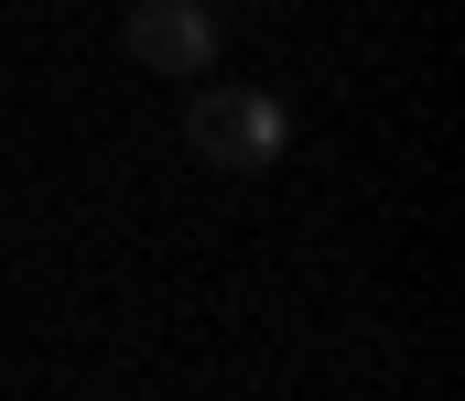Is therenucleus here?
Masks as SVG:
<instances>
[{
    "label": "nucleus",
    "instance_id": "1",
    "mask_svg": "<svg viewBox=\"0 0 465 401\" xmlns=\"http://www.w3.org/2000/svg\"><path fill=\"white\" fill-rule=\"evenodd\" d=\"M282 141H292V109L271 87H195V109H184V152L217 174H271Z\"/></svg>",
    "mask_w": 465,
    "mask_h": 401
},
{
    "label": "nucleus",
    "instance_id": "2",
    "mask_svg": "<svg viewBox=\"0 0 465 401\" xmlns=\"http://www.w3.org/2000/svg\"><path fill=\"white\" fill-rule=\"evenodd\" d=\"M119 44H130V65H152V76H206L217 44H228V22H217L206 0H141V11L119 22Z\"/></svg>",
    "mask_w": 465,
    "mask_h": 401
}]
</instances>
